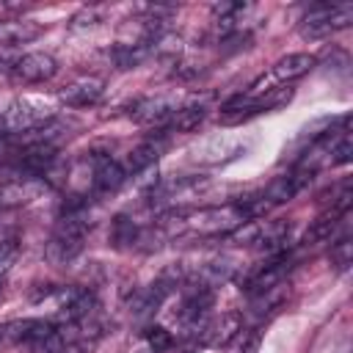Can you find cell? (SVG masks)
Instances as JSON below:
<instances>
[{
	"instance_id": "1",
	"label": "cell",
	"mask_w": 353,
	"mask_h": 353,
	"mask_svg": "<svg viewBox=\"0 0 353 353\" xmlns=\"http://www.w3.org/2000/svg\"><path fill=\"white\" fill-rule=\"evenodd\" d=\"M85 229L88 223L80 218V212L63 215L55 226V232L50 234L47 245H44V256L50 265H69L80 251H83V240H85Z\"/></svg>"
},
{
	"instance_id": "2",
	"label": "cell",
	"mask_w": 353,
	"mask_h": 353,
	"mask_svg": "<svg viewBox=\"0 0 353 353\" xmlns=\"http://www.w3.org/2000/svg\"><path fill=\"white\" fill-rule=\"evenodd\" d=\"M353 22V6L347 3H323V6H314L303 19H301V39H309V41H320L342 28H347Z\"/></svg>"
},
{
	"instance_id": "3",
	"label": "cell",
	"mask_w": 353,
	"mask_h": 353,
	"mask_svg": "<svg viewBox=\"0 0 353 353\" xmlns=\"http://www.w3.org/2000/svg\"><path fill=\"white\" fill-rule=\"evenodd\" d=\"M243 221H251L243 215V210L237 204H226V207H207V210H196L185 215V232H196V234H229L232 229H237Z\"/></svg>"
},
{
	"instance_id": "4",
	"label": "cell",
	"mask_w": 353,
	"mask_h": 353,
	"mask_svg": "<svg viewBox=\"0 0 353 353\" xmlns=\"http://www.w3.org/2000/svg\"><path fill=\"white\" fill-rule=\"evenodd\" d=\"M52 119V110L41 102H30V99H17L8 105V110L3 113V127L14 135V132H33L41 124H47Z\"/></svg>"
},
{
	"instance_id": "5",
	"label": "cell",
	"mask_w": 353,
	"mask_h": 353,
	"mask_svg": "<svg viewBox=\"0 0 353 353\" xmlns=\"http://www.w3.org/2000/svg\"><path fill=\"white\" fill-rule=\"evenodd\" d=\"M240 331H243L240 312H223L215 320H204V325L193 331V339L199 347H226Z\"/></svg>"
},
{
	"instance_id": "6",
	"label": "cell",
	"mask_w": 353,
	"mask_h": 353,
	"mask_svg": "<svg viewBox=\"0 0 353 353\" xmlns=\"http://www.w3.org/2000/svg\"><path fill=\"white\" fill-rule=\"evenodd\" d=\"M50 190L47 179L41 176H14L8 182L0 185V210H14V207H25V204H33L36 199H41L44 193Z\"/></svg>"
},
{
	"instance_id": "7",
	"label": "cell",
	"mask_w": 353,
	"mask_h": 353,
	"mask_svg": "<svg viewBox=\"0 0 353 353\" xmlns=\"http://www.w3.org/2000/svg\"><path fill=\"white\" fill-rule=\"evenodd\" d=\"M11 74H14V80H19L25 85H39L58 74V61L50 52H25L14 61Z\"/></svg>"
},
{
	"instance_id": "8",
	"label": "cell",
	"mask_w": 353,
	"mask_h": 353,
	"mask_svg": "<svg viewBox=\"0 0 353 353\" xmlns=\"http://www.w3.org/2000/svg\"><path fill=\"white\" fill-rule=\"evenodd\" d=\"M290 268H292V265H290V256H287V254H273L268 262H262V265L245 279V292H248L251 298H256V295H262V292H268V290L284 284Z\"/></svg>"
},
{
	"instance_id": "9",
	"label": "cell",
	"mask_w": 353,
	"mask_h": 353,
	"mask_svg": "<svg viewBox=\"0 0 353 353\" xmlns=\"http://www.w3.org/2000/svg\"><path fill=\"white\" fill-rule=\"evenodd\" d=\"M124 182H127V171H124V165L119 160L105 157V154H94L91 157V190L97 196L119 193Z\"/></svg>"
},
{
	"instance_id": "10",
	"label": "cell",
	"mask_w": 353,
	"mask_h": 353,
	"mask_svg": "<svg viewBox=\"0 0 353 353\" xmlns=\"http://www.w3.org/2000/svg\"><path fill=\"white\" fill-rule=\"evenodd\" d=\"M102 91H105V83L99 80V77H77V80H72L61 94H58V99L63 102V105H69V108H88V105H97L99 102V97H102Z\"/></svg>"
},
{
	"instance_id": "11",
	"label": "cell",
	"mask_w": 353,
	"mask_h": 353,
	"mask_svg": "<svg viewBox=\"0 0 353 353\" xmlns=\"http://www.w3.org/2000/svg\"><path fill=\"white\" fill-rule=\"evenodd\" d=\"M163 149H165L163 135H157V138H146V141H141L138 146H132V149H130V154H127V160L121 163V165H124V171H127V176L141 174V171H146L149 165H154V163H157V157L163 154Z\"/></svg>"
},
{
	"instance_id": "12",
	"label": "cell",
	"mask_w": 353,
	"mask_h": 353,
	"mask_svg": "<svg viewBox=\"0 0 353 353\" xmlns=\"http://www.w3.org/2000/svg\"><path fill=\"white\" fill-rule=\"evenodd\" d=\"M314 66H317V58L314 55H309V52H290V55H284V58H279L273 63L270 74L279 83H292V80L309 74Z\"/></svg>"
},
{
	"instance_id": "13",
	"label": "cell",
	"mask_w": 353,
	"mask_h": 353,
	"mask_svg": "<svg viewBox=\"0 0 353 353\" xmlns=\"http://www.w3.org/2000/svg\"><path fill=\"white\" fill-rule=\"evenodd\" d=\"M39 33H41V25H36L30 19H0V44L3 47L33 41Z\"/></svg>"
},
{
	"instance_id": "14",
	"label": "cell",
	"mask_w": 353,
	"mask_h": 353,
	"mask_svg": "<svg viewBox=\"0 0 353 353\" xmlns=\"http://www.w3.org/2000/svg\"><path fill=\"white\" fill-rule=\"evenodd\" d=\"M207 119V108L204 102H185V105H176L171 121H168V130H176V132H193L201 127V121Z\"/></svg>"
},
{
	"instance_id": "15",
	"label": "cell",
	"mask_w": 353,
	"mask_h": 353,
	"mask_svg": "<svg viewBox=\"0 0 353 353\" xmlns=\"http://www.w3.org/2000/svg\"><path fill=\"white\" fill-rule=\"evenodd\" d=\"M108 237H110V243L116 248H130V245H135L141 240V229L130 215H116L113 223H110V234Z\"/></svg>"
},
{
	"instance_id": "16",
	"label": "cell",
	"mask_w": 353,
	"mask_h": 353,
	"mask_svg": "<svg viewBox=\"0 0 353 353\" xmlns=\"http://www.w3.org/2000/svg\"><path fill=\"white\" fill-rule=\"evenodd\" d=\"M11 328H17L14 339L19 342H44L55 334V323L50 320H22V323H14Z\"/></svg>"
},
{
	"instance_id": "17",
	"label": "cell",
	"mask_w": 353,
	"mask_h": 353,
	"mask_svg": "<svg viewBox=\"0 0 353 353\" xmlns=\"http://www.w3.org/2000/svg\"><path fill=\"white\" fill-rule=\"evenodd\" d=\"M171 345H174V334L168 328H163V325H149L146 328V347L152 353H165Z\"/></svg>"
},
{
	"instance_id": "18",
	"label": "cell",
	"mask_w": 353,
	"mask_h": 353,
	"mask_svg": "<svg viewBox=\"0 0 353 353\" xmlns=\"http://www.w3.org/2000/svg\"><path fill=\"white\" fill-rule=\"evenodd\" d=\"M350 262H353V243H350V237H342V240L331 243V265L336 270H347Z\"/></svg>"
},
{
	"instance_id": "19",
	"label": "cell",
	"mask_w": 353,
	"mask_h": 353,
	"mask_svg": "<svg viewBox=\"0 0 353 353\" xmlns=\"http://www.w3.org/2000/svg\"><path fill=\"white\" fill-rule=\"evenodd\" d=\"M17 256H19V245H17V240H6V243H0V276L6 279V273L11 270V265L17 262Z\"/></svg>"
},
{
	"instance_id": "20",
	"label": "cell",
	"mask_w": 353,
	"mask_h": 353,
	"mask_svg": "<svg viewBox=\"0 0 353 353\" xmlns=\"http://www.w3.org/2000/svg\"><path fill=\"white\" fill-rule=\"evenodd\" d=\"M8 138H11V132H8V130H6L3 124H0V149H3L6 143H8Z\"/></svg>"
},
{
	"instance_id": "21",
	"label": "cell",
	"mask_w": 353,
	"mask_h": 353,
	"mask_svg": "<svg viewBox=\"0 0 353 353\" xmlns=\"http://www.w3.org/2000/svg\"><path fill=\"white\" fill-rule=\"evenodd\" d=\"M6 334H8V325H0V342L6 339Z\"/></svg>"
},
{
	"instance_id": "22",
	"label": "cell",
	"mask_w": 353,
	"mask_h": 353,
	"mask_svg": "<svg viewBox=\"0 0 353 353\" xmlns=\"http://www.w3.org/2000/svg\"><path fill=\"white\" fill-rule=\"evenodd\" d=\"M3 281H6V279H3V276H0V290H3Z\"/></svg>"
},
{
	"instance_id": "23",
	"label": "cell",
	"mask_w": 353,
	"mask_h": 353,
	"mask_svg": "<svg viewBox=\"0 0 353 353\" xmlns=\"http://www.w3.org/2000/svg\"><path fill=\"white\" fill-rule=\"evenodd\" d=\"M138 353H152V350H149V347H146V350H138Z\"/></svg>"
}]
</instances>
